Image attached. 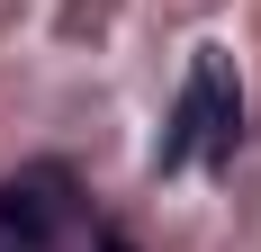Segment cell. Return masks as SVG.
<instances>
[{
	"label": "cell",
	"mask_w": 261,
	"mask_h": 252,
	"mask_svg": "<svg viewBox=\"0 0 261 252\" xmlns=\"http://www.w3.org/2000/svg\"><path fill=\"white\" fill-rule=\"evenodd\" d=\"M189 153H207V162L234 153V81H225V54L216 45L189 63V90H180V108H171V135H162V171L189 162Z\"/></svg>",
	"instance_id": "7a4b0ae2"
},
{
	"label": "cell",
	"mask_w": 261,
	"mask_h": 252,
	"mask_svg": "<svg viewBox=\"0 0 261 252\" xmlns=\"http://www.w3.org/2000/svg\"><path fill=\"white\" fill-rule=\"evenodd\" d=\"M72 234H81V198L54 162L0 180V252H63Z\"/></svg>",
	"instance_id": "6da1fadb"
}]
</instances>
